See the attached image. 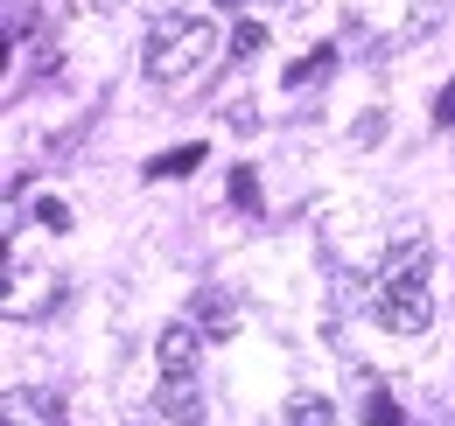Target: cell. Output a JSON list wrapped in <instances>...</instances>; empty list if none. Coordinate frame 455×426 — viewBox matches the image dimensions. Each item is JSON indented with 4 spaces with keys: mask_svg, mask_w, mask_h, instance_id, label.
I'll return each instance as SVG.
<instances>
[{
    "mask_svg": "<svg viewBox=\"0 0 455 426\" xmlns=\"http://www.w3.org/2000/svg\"><path fill=\"white\" fill-rule=\"evenodd\" d=\"M218 50V28L204 14H162L155 21V43H148V77L155 84H182L204 70V56Z\"/></svg>",
    "mask_w": 455,
    "mask_h": 426,
    "instance_id": "obj_1",
    "label": "cell"
},
{
    "mask_svg": "<svg viewBox=\"0 0 455 426\" xmlns=\"http://www.w3.org/2000/svg\"><path fill=\"white\" fill-rule=\"evenodd\" d=\"M371 315L393 335H427L435 328V301H427V287H386V294H371Z\"/></svg>",
    "mask_w": 455,
    "mask_h": 426,
    "instance_id": "obj_2",
    "label": "cell"
},
{
    "mask_svg": "<svg viewBox=\"0 0 455 426\" xmlns=\"http://www.w3.org/2000/svg\"><path fill=\"white\" fill-rule=\"evenodd\" d=\"M386 287H427V238H393L386 245V259H379V294Z\"/></svg>",
    "mask_w": 455,
    "mask_h": 426,
    "instance_id": "obj_3",
    "label": "cell"
},
{
    "mask_svg": "<svg viewBox=\"0 0 455 426\" xmlns=\"http://www.w3.org/2000/svg\"><path fill=\"white\" fill-rule=\"evenodd\" d=\"M204 343H211V335H204L196 321H169V328H162V343H155V364H162V377H189Z\"/></svg>",
    "mask_w": 455,
    "mask_h": 426,
    "instance_id": "obj_4",
    "label": "cell"
},
{
    "mask_svg": "<svg viewBox=\"0 0 455 426\" xmlns=\"http://www.w3.org/2000/svg\"><path fill=\"white\" fill-rule=\"evenodd\" d=\"M189 321H196L211 343H225V335H238V301H231L225 287H196V301H189Z\"/></svg>",
    "mask_w": 455,
    "mask_h": 426,
    "instance_id": "obj_5",
    "label": "cell"
},
{
    "mask_svg": "<svg viewBox=\"0 0 455 426\" xmlns=\"http://www.w3.org/2000/svg\"><path fill=\"white\" fill-rule=\"evenodd\" d=\"M350 391H357V420H364V426H406V413H399L393 391H386V377L357 371V377H350Z\"/></svg>",
    "mask_w": 455,
    "mask_h": 426,
    "instance_id": "obj_6",
    "label": "cell"
},
{
    "mask_svg": "<svg viewBox=\"0 0 455 426\" xmlns=\"http://www.w3.org/2000/svg\"><path fill=\"white\" fill-rule=\"evenodd\" d=\"M155 406L182 426H204V398H196V384L189 377H162V391H155Z\"/></svg>",
    "mask_w": 455,
    "mask_h": 426,
    "instance_id": "obj_7",
    "label": "cell"
},
{
    "mask_svg": "<svg viewBox=\"0 0 455 426\" xmlns=\"http://www.w3.org/2000/svg\"><path fill=\"white\" fill-rule=\"evenodd\" d=\"M0 420L7 426H57V398H28L21 384L0 398Z\"/></svg>",
    "mask_w": 455,
    "mask_h": 426,
    "instance_id": "obj_8",
    "label": "cell"
},
{
    "mask_svg": "<svg viewBox=\"0 0 455 426\" xmlns=\"http://www.w3.org/2000/svg\"><path fill=\"white\" fill-rule=\"evenodd\" d=\"M287 426H337V406L323 391H294L287 398Z\"/></svg>",
    "mask_w": 455,
    "mask_h": 426,
    "instance_id": "obj_9",
    "label": "cell"
},
{
    "mask_svg": "<svg viewBox=\"0 0 455 426\" xmlns=\"http://www.w3.org/2000/svg\"><path fill=\"white\" fill-rule=\"evenodd\" d=\"M189 168H204V140H189V147H175V154H155V161H148V175H155V182H175V175H189Z\"/></svg>",
    "mask_w": 455,
    "mask_h": 426,
    "instance_id": "obj_10",
    "label": "cell"
},
{
    "mask_svg": "<svg viewBox=\"0 0 455 426\" xmlns=\"http://www.w3.org/2000/svg\"><path fill=\"white\" fill-rule=\"evenodd\" d=\"M330 63H337V50H308L301 63H287V91H301V84H315V77H330Z\"/></svg>",
    "mask_w": 455,
    "mask_h": 426,
    "instance_id": "obj_11",
    "label": "cell"
},
{
    "mask_svg": "<svg viewBox=\"0 0 455 426\" xmlns=\"http://www.w3.org/2000/svg\"><path fill=\"white\" fill-rule=\"evenodd\" d=\"M238 63H252V56H267V21H238L231 28V43H225Z\"/></svg>",
    "mask_w": 455,
    "mask_h": 426,
    "instance_id": "obj_12",
    "label": "cell"
},
{
    "mask_svg": "<svg viewBox=\"0 0 455 426\" xmlns=\"http://www.w3.org/2000/svg\"><path fill=\"white\" fill-rule=\"evenodd\" d=\"M231 203L238 210H259V175L252 168H231Z\"/></svg>",
    "mask_w": 455,
    "mask_h": 426,
    "instance_id": "obj_13",
    "label": "cell"
},
{
    "mask_svg": "<svg viewBox=\"0 0 455 426\" xmlns=\"http://www.w3.org/2000/svg\"><path fill=\"white\" fill-rule=\"evenodd\" d=\"M350 140H357V147H379V140H386V112H364V119L350 126Z\"/></svg>",
    "mask_w": 455,
    "mask_h": 426,
    "instance_id": "obj_14",
    "label": "cell"
},
{
    "mask_svg": "<svg viewBox=\"0 0 455 426\" xmlns=\"http://www.w3.org/2000/svg\"><path fill=\"white\" fill-rule=\"evenodd\" d=\"M36 224H43V231H70V203L43 196V203H36Z\"/></svg>",
    "mask_w": 455,
    "mask_h": 426,
    "instance_id": "obj_15",
    "label": "cell"
},
{
    "mask_svg": "<svg viewBox=\"0 0 455 426\" xmlns=\"http://www.w3.org/2000/svg\"><path fill=\"white\" fill-rule=\"evenodd\" d=\"M435 126H455V77L442 84V99H435Z\"/></svg>",
    "mask_w": 455,
    "mask_h": 426,
    "instance_id": "obj_16",
    "label": "cell"
}]
</instances>
